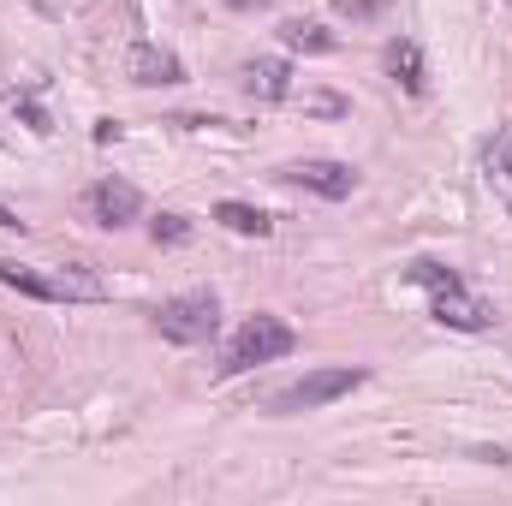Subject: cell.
Wrapping results in <instances>:
<instances>
[{"label":"cell","mask_w":512,"mask_h":506,"mask_svg":"<svg viewBox=\"0 0 512 506\" xmlns=\"http://www.w3.org/2000/svg\"><path fill=\"white\" fill-rule=\"evenodd\" d=\"M131 84H143V90H155V84H185V66H179V54L173 48H155V42H137L126 60Z\"/></svg>","instance_id":"8"},{"label":"cell","mask_w":512,"mask_h":506,"mask_svg":"<svg viewBox=\"0 0 512 506\" xmlns=\"http://www.w3.org/2000/svg\"><path fill=\"white\" fill-rule=\"evenodd\" d=\"M239 84H245V96H256V102H286L292 96V66L274 60V54H262V60H245Z\"/></svg>","instance_id":"9"},{"label":"cell","mask_w":512,"mask_h":506,"mask_svg":"<svg viewBox=\"0 0 512 506\" xmlns=\"http://www.w3.org/2000/svg\"><path fill=\"white\" fill-rule=\"evenodd\" d=\"M0 233H24V221H18V209H6V203H0Z\"/></svg>","instance_id":"17"},{"label":"cell","mask_w":512,"mask_h":506,"mask_svg":"<svg viewBox=\"0 0 512 506\" xmlns=\"http://www.w3.org/2000/svg\"><path fill=\"white\" fill-rule=\"evenodd\" d=\"M405 280H417V286H429V292H441V286H459V274H453L447 262H429V256H423V262H411V268H405Z\"/></svg>","instance_id":"14"},{"label":"cell","mask_w":512,"mask_h":506,"mask_svg":"<svg viewBox=\"0 0 512 506\" xmlns=\"http://www.w3.org/2000/svg\"><path fill=\"white\" fill-rule=\"evenodd\" d=\"M370 381V370H352V364H328V370H304L298 381H286V387H274L268 393V411L274 417H298V411H322V405H334V399H346V393H358Z\"/></svg>","instance_id":"2"},{"label":"cell","mask_w":512,"mask_h":506,"mask_svg":"<svg viewBox=\"0 0 512 506\" xmlns=\"http://www.w3.org/2000/svg\"><path fill=\"white\" fill-rule=\"evenodd\" d=\"M215 221L227 227V233H239V239H268L274 233V221L251 209V203H215Z\"/></svg>","instance_id":"12"},{"label":"cell","mask_w":512,"mask_h":506,"mask_svg":"<svg viewBox=\"0 0 512 506\" xmlns=\"http://www.w3.org/2000/svg\"><path fill=\"white\" fill-rule=\"evenodd\" d=\"M429 316H435L441 328H459V334H483V328H495V322H501V316H495V304H489V298H477L465 280H459V286L429 292Z\"/></svg>","instance_id":"6"},{"label":"cell","mask_w":512,"mask_h":506,"mask_svg":"<svg viewBox=\"0 0 512 506\" xmlns=\"http://www.w3.org/2000/svg\"><path fill=\"white\" fill-rule=\"evenodd\" d=\"M0 286H12L24 298H42V304H96V298H108V286L90 268H30V262H12V256H0Z\"/></svg>","instance_id":"1"},{"label":"cell","mask_w":512,"mask_h":506,"mask_svg":"<svg viewBox=\"0 0 512 506\" xmlns=\"http://www.w3.org/2000/svg\"><path fill=\"white\" fill-rule=\"evenodd\" d=\"M84 215H90L96 227L120 233V227H131V221L143 215V191H137L131 179H96V185L84 191Z\"/></svg>","instance_id":"7"},{"label":"cell","mask_w":512,"mask_h":506,"mask_svg":"<svg viewBox=\"0 0 512 506\" xmlns=\"http://www.w3.org/2000/svg\"><path fill=\"white\" fill-rule=\"evenodd\" d=\"M483 167H489V191H501V203L512 209V137H507V131H495V137H489Z\"/></svg>","instance_id":"13"},{"label":"cell","mask_w":512,"mask_h":506,"mask_svg":"<svg viewBox=\"0 0 512 506\" xmlns=\"http://www.w3.org/2000/svg\"><path fill=\"white\" fill-rule=\"evenodd\" d=\"M382 66L393 72V84L405 90V96H423L429 90V72H423V48L411 42V36H393L382 48Z\"/></svg>","instance_id":"10"},{"label":"cell","mask_w":512,"mask_h":506,"mask_svg":"<svg viewBox=\"0 0 512 506\" xmlns=\"http://www.w3.org/2000/svg\"><path fill=\"white\" fill-rule=\"evenodd\" d=\"M274 179H286V185H298V191H316V197H328V203H340V197H352V191H358V167H346V161H328V155L286 161Z\"/></svg>","instance_id":"5"},{"label":"cell","mask_w":512,"mask_h":506,"mask_svg":"<svg viewBox=\"0 0 512 506\" xmlns=\"http://www.w3.org/2000/svg\"><path fill=\"white\" fill-rule=\"evenodd\" d=\"M328 6H334L340 18H352V24H376L393 0H328Z\"/></svg>","instance_id":"15"},{"label":"cell","mask_w":512,"mask_h":506,"mask_svg":"<svg viewBox=\"0 0 512 506\" xmlns=\"http://www.w3.org/2000/svg\"><path fill=\"white\" fill-rule=\"evenodd\" d=\"M292 346H298L292 322H280V316L256 310L251 322L227 340V352H221V376H245V370H256V364H274V358H286Z\"/></svg>","instance_id":"3"},{"label":"cell","mask_w":512,"mask_h":506,"mask_svg":"<svg viewBox=\"0 0 512 506\" xmlns=\"http://www.w3.org/2000/svg\"><path fill=\"white\" fill-rule=\"evenodd\" d=\"M280 42H286L292 54H334V48H340V36H334L328 24H316V18H286V24H280Z\"/></svg>","instance_id":"11"},{"label":"cell","mask_w":512,"mask_h":506,"mask_svg":"<svg viewBox=\"0 0 512 506\" xmlns=\"http://www.w3.org/2000/svg\"><path fill=\"white\" fill-rule=\"evenodd\" d=\"M149 239H155V245H185V239H191V221H185V215H155Z\"/></svg>","instance_id":"16"},{"label":"cell","mask_w":512,"mask_h":506,"mask_svg":"<svg viewBox=\"0 0 512 506\" xmlns=\"http://www.w3.org/2000/svg\"><path fill=\"white\" fill-rule=\"evenodd\" d=\"M155 328L173 346H209L221 334V298L215 292H179L155 310Z\"/></svg>","instance_id":"4"}]
</instances>
